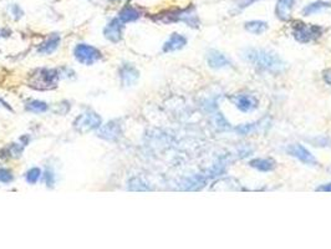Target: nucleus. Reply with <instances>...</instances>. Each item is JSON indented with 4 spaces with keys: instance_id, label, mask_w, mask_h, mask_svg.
Here are the masks:
<instances>
[{
    "instance_id": "nucleus-3",
    "label": "nucleus",
    "mask_w": 331,
    "mask_h": 249,
    "mask_svg": "<svg viewBox=\"0 0 331 249\" xmlns=\"http://www.w3.org/2000/svg\"><path fill=\"white\" fill-rule=\"evenodd\" d=\"M75 128L81 133H86V132L92 131L95 128H99L101 126V117L97 114L91 111L84 112L80 115L74 122Z\"/></svg>"
},
{
    "instance_id": "nucleus-16",
    "label": "nucleus",
    "mask_w": 331,
    "mask_h": 249,
    "mask_svg": "<svg viewBox=\"0 0 331 249\" xmlns=\"http://www.w3.org/2000/svg\"><path fill=\"white\" fill-rule=\"evenodd\" d=\"M329 7H331V2L315 1V2H313V4L306 5V6L304 7L303 12H304V15L309 16V15L316 14V12L323 11V10H325V9H329Z\"/></svg>"
},
{
    "instance_id": "nucleus-2",
    "label": "nucleus",
    "mask_w": 331,
    "mask_h": 249,
    "mask_svg": "<svg viewBox=\"0 0 331 249\" xmlns=\"http://www.w3.org/2000/svg\"><path fill=\"white\" fill-rule=\"evenodd\" d=\"M57 77V72L55 70H49V69H42L37 72L36 75L31 77L30 80V85L35 89H40V90H46V89H51V87L55 86V82H56Z\"/></svg>"
},
{
    "instance_id": "nucleus-14",
    "label": "nucleus",
    "mask_w": 331,
    "mask_h": 249,
    "mask_svg": "<svg viewBox=\"0 0 331 249\" xmlns=\"http://www.w3.org/2000/svg\"><path fill=\"white\" fill-rule=\"evenodd\" d=\"M59 45H60V36L57 34H52L49 39L45 40V41L40 45L39 49H37V52L44 55L51 54V52H54L55 50L59 47Z\"/></svg>"
},
{
    "instance_id": "nucleus-1",
    "label": "nucleus",
    "mask_w": 331,
    "mask_h": 249,
    "mask_svg": "<svg viewBox=\"0 0 331 249\" xmlns=\"http://www.w3.org/2000/svg\"><path fill=\"white\" fill-rule=\"evenodd\" d=\"M244 59L248 60L251 64L261 67L264 70H268L271 72H280L283 71L285 65L283 60L275 55L274 52L268 51V50L260 49H251L244 52Z\"/></svg>"
},
{
    "instance_id": "nucleus-23",
    "label": "nucleus",
    "mask_w": 331,
    "mask_h": 249,
    "mask_svg": "<svg viewBox=\"0 0 331 249\" xmlns=\"http://www.w3.org/2000/svg\"><path fill=\"white\" fill-rule=\"evenodd\" d=\"M255 1H258V0H236V6H238V9H244V7L254 4Z\"/></svg>"
},
{
    "instance_id": "nucleus-13",
    "label": "nucleus",
    "mask_w": 331,
    "mask_h": 249,
    "mask_svg": "<svg viewBox=\"0 0 331 249\" xmlns=\"http://www.w3.org/2000/svg\"><path fill=\"white\" fill-rule=\"evenodd\" d=\"M138 79V71L133 66L126 65L121 69V82L124 86H131Z\"/></svg>"
},
{
    "instance_id": "nucleus-26",
    "label": "nucleus",
    "mask_w": 331,
    "mask_h": 249,
    "mask_svg": "<svg viewBox=\"0 0 331 249\" xmlns=\"http://www.w3.org/2000/svg\"><path fill=\"white\" fill-rule=\"evenodd\" d=\"M318 191L319 192H331V183H326V184H323V186L318 187Z\"/></svg>"
},
{
    "instance_id": "nucleus-12",
    "label": "nucleus",
    "mask_w": 331,
    "mask_h": 249,
    "mask_svg": "<svg viewBox=\"0 0 331 249\" xmlns=\"http://www.w3.org/2000/svg\"><path fill=\"white\" fill-rule=\"evenodd\" d=\"M187 40L186 37L182 36L179 34H172V36L169 37L168 40L166 41L163 46V51L164 52H169V51H176V50L182 49V47L186 45Z\"/></svg>"
},
{
    "instance_id": "nucleus-15",
    "label": "nucleus",
    "mask_w": 331,
    "mask_h": 249,
    "mask_svg": "<svg viewBox=\"0 0 331 249\" xmlns=\"http://www.w3.org/2000/svg\"><path fill=\"white\" fill-rule=\"evenodd\" d=\"M249 164L261 172H268V171H271V169L275 168V161H274V159H270V158L251 159L250 163Z\"/></svg>"
},
{
    "instance_id": "nucleus-9",
    "label": "nucleus",
    "mask_w": 331,
    "mask_h": 249,
    "mask_svg": "<svg viewBox=\"0 0 331 249\" xmlns=\"http://www.w3.org/2000/svg\"><path fill=\"white\" fill-rule=\"evenodd\" d=\"M105 37L109 39L112 42H118L121 40L122 35V21L116 17V19L111 20L106 27H105Z\"/></svg>"
},
{
    "instance_id": "nucleus-10",
    "label": "nucleus",
    "mask_w": 331,
    "mask_h": 249,
    "mask_svg": "<svg viewBox=\"0 0 331 249\" xmlns=\"http://www.w3.org/2000/svg\"><path fill=\"white\" fill-rule=\"evenodd\" d=\"M207 60H208L209 66L213 67V69H221V67H226L230 65V61L221 52L217 51V50L209 51Z\"/></svg>"
},
{
    "instance_id": "nucleus-7",
    "label": "nucleus",
    "mask_w": 331,
    "mask_h": 249,
    "mask_svg": "<svg viewBox=\"0 0 331 249\" xmlns=\"http://www.w3.org/2000/svg\"><path fill=\"white\" fill-rule=\"evenodd\" d=\"M286 151H288L289 154L296 157V158H298L299 161L303 162V163L310 164V166H315L316 164L315 157H314L313 154H311L310 152L305 148V147L301 146V144H298V143L290 144Z\"/></svg>"
},
{
    "instance_id": "nucleus-6",
    "label": "nucleus",
    "mask_w": 331,
    "mask_h": 249,
    "mask_svg": "<svg viewBox=\"0 0 331 249\" xmlns=\"http://www.w3.org/2000/svg\"><path fill=\"white\" fill-rule=\"evenodd\" d=\"M122 133L121 124L118 121H110L104 126H100L99 137L106 141H116Z\"/></svg>"
},
{
    "instance_id": "nucleus-5",
    "label": "nucleus",
    "mask_w": 331,
    "mask_h": 249,
    "mask_svg": "<svg viewBox=\"0 0 331 249\" xmlns=\"http://www.w3.org/2000/svg\"><path fill=\"white\" fill-rule=\"evenodd\" d=\"M323 34V29L316 25L299 24L294 27V36L300 42H309L318 39Z\"/></svg>"
},
{
    "instance_id": "nucleus-24",
    "label": "nucleus",
    "mask_w": 331,
    "mask_h": 249,
    "mask_svg": "<svg viewBox=\"0 0 331 249\" xmlns=\"http://www.w3.org/2000/svg\"><path fill=\"white\" fill-rule=\"evenodd\" d=\"M11 11H12V15H14V16L16 17V19H17V17L21 16V14H22L21 10H20V7L17 6V5H12V6H11Z\"/></svg>"
},
{
    "instance_id": "nucleus-20",
    "label": "nucleus",
    "mask_w": 331,
    "mask_h": 249,
    "mask_svg": "<svg viewBox=\"0 0 331 249\" xmlns=\"http://www.w3.org/2000/svg\"><path fill=\"white\" fill-rule=\"evenodd\" d=\"M40 176H41V171H40L39 168H31V169H29V171H27L26 181L29 182V183L35 184L37 181H39Z\"/></svg>"
},
{
    "instance_id": "nucleus-27",
    "label": "nucleus",
    "mask_w": 331,
    "mask_h": 249,
    "mask_svg": "<svg viewBox=\"0 0 331 249\" xmlns=\"http://www.w3.org/2000/svg\"><path fill=\"white\" fill-rule=\"evenodd\" d=\"M324 80H325L326 84L331 85V70H328V71L324 72Z\"/></svg>"
},
{
    "instance_id": "nucleus-22",
    "label": "nucleus",
    "mask_w": 331,
    "mask_h": 249,
    "mask_svg": "<svg viewBox=\"0 0 331 249\" xmlns=\"http://www.w3.org/2000/svg\"><path fill=\"white\" fill-rule=\"evenodd\" d=\"M254 128H255V124H243V126L236 127V132H238V133H240V134H248V133H250V132L253 131Z\"/></svg>"
},
{
    "instance_id": "nucleus-25",
    "label": "nucleus",
    "mask_w": 331,
    "mask_h": 249,
    "mask_svg": "<svg viewBox=\"0 0 331 249\" xmlns=\"http://www.w3.org/2000/svg\"><path fill=\"white\" fill-rule=\"evenodd\" d=\"M45 178H46L47 186H52V184H54V174H52L51 172H46V177H45Z\"/></svg>"
},
{
    "instance_id": "nucleus-18",
    "label": "nucleus",
    "mask_w": 331,
    "mask_h": 249,
    "mask_svg": "<svg viewBox=\"0 0 331 249\" xmlns=\"http://www.w3.org/2000/svg\"><path fill=\"white\" fill-rule=\"evenodd\" d=\"M245 29L249 32L255 35L263 34L264 31H266L268 29V24L265 21H260V20H254V21H248L245 22Z\"/></svg>"
},
{
    "instance_id": "nucleus-19",
    "label": "nucleus",
    "mask_w": 331,
    "mask_h": 249,
    "mask_svg": "<svg viewBox=\"0 0 331 249\" xmlns=\"http://www.w3.org/2000/svg\"><path fill=\"white\" fill-rule=\"evenodd\" d=\"M26 109L29 111L34 112V114H41V112H45L47 110V105L45 102L39 101V100H34V101H30L29 104L26 105Z\"/></svg>"
},
{
    "instance_id": "nucleus-21",
    "label": "nucleus",
    "mask_w": 331,
    "mask_h": 249,
    "mask_svg": "<svg viewBox=\"0 0 331 249\" xmlns=\"http://www.w3.org/2000/svg\"><path fill=\"white\" fill-rule=\"evenodd\" d=\"M12 181V174L9 169L0 168V182L1 183H9Z\"/></svg>"
},
{
    "instance_id": "nucleus-17",
    "label": "nucleus",
    "mask_w": 331,
    "mask_h": 249,
    "mask_svg": "<svg viewBox=\"0 0 331 249\" xmlns=\"http://www.w3.org/2000/svg\"><path fill=\"white\" fill-rule=\"evenodd\" d=\"M139 17V11L133 6H126L124 9L121 10L118 15V19L121 20L122 22H129V21H134Z\"/></svg>"
},
{
    "instance_id": "nucleus-8",
    "label": "nucleus",
    "mask_w": 331,
    "mask_h": 249,
    "mask_svg": "<svg viewBox=\"0 0 331 249\" xmlns=\"http://www.w3.org/2000/svg\"><path fill=\"white\" fill-rule=\"evenodd\" d=\"M231 102L238 107L240 111L248 112L253 111L258 106V101L250 95H236V96L230 97Z\"/></svg>"
},
{
    "instance_id": "nucleus-4",
    "label": "nucleus",
    "mask_w": 331,
    "mask_h": 249,
    "mask_svg": "<svg viewBox=\"0 0 331 249\" xmlns=\"http://www.w3.org/2000/svg\"><path fill=\"white\" fill-rule=\"evenodd\" d=\"M75 57L84 65H92L101 57V52L91 45L80 44L75 49Z\"/></svg>"
},
{
    "instance_id": "nucleus-11",
    "label": "nucleus",
    "mask_w": 331,
    "mask_h": 249,
    "mask_svg": "<svg viewBox=\"0 0 331 249\" xmlns=\"http://www.w3.org/2000/svg\"><path fill=\"white\" fill-rule=\"evenodd\" d=\"M294 6V0H278L276 1L275 12L279 19L289 20L291 14V10Z\"/></svg>"
}]
</instances>
